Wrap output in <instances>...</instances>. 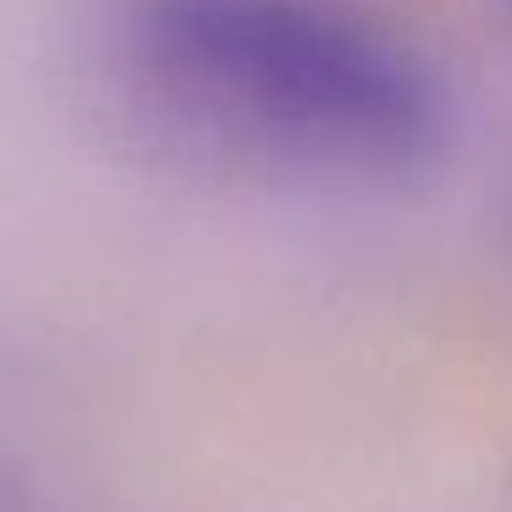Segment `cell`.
<instances>
[{"label":"cell","instance_id":"6da1fadb","mask_svg":"<svg viewBox=\"0 0 512 512\" xmlns=\"http://www.w3.org/2000/svg\"><path fill=\"white\" fill-rule=\"evenodd\" d=\"M122 56L171 116L320 177H408L441 155L452 89L369 0H116Z\"/></svg>","mask_w":512,"mask_h":512},{"label":"cell","instance_id":"7a4b0ae2","mask_svg":"<svg viewBox=\"0 0 512 512\" xmlns=\"http://www.w3.org/2000/svg\"><path fill=\"white\" fill-rule=\"evenodd\" d=\"M0 512H12V474H6V452H0Z\"/></svg>","mask_w":512,"mask_h":512},{"label":"cell","instance_id":"3957f363","mask_svg":"<svg viewBox=\"0 0 512 512\" xmlns=\"http://www.w3.org/2000/svg\"><path fill=\"white\" fill-rule=\"evenodd\" d=\"M501 6H507V12H512V0H501Z\"/></svg>","mask_w":512,"mask_h":512}]
</instances>
